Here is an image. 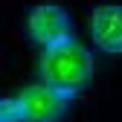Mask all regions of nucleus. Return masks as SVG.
Instances as JSON below:
<instances>
[{
    "mask_svg": "<svg viewBox=\"0 0 122 122\" xmlns=\"http://www.w3.org/2000/svg\"><path fill=\"white\" fill-rule=\"evenodd\" d=\"M38 73H41L44 84H50L67 96H76L90 84V79L96 73V61H93V52L81 41L70 38V41L47 47L41 52Z\"/></svg>",
    "mask_w": 122,
    "mask_h": 122,
    "instance_id": "obj_1",
    "label": "nucleus"
},
{
    "mask_svg": "<svg viewBox=\"0 0 122 122\" xmlns=\"http://www.w3.org/2000/svg\"><path fill=\"white\" fill-rule=\"evenodd\" d=\"M26 29H29V38L41 50L76 38L73 35V18L58 0H41V3H35L26 15Z\"/></svg>",
    "mask_w": 122,
    "mask_h": 122,
    "instance_id": "obj_2",
    "label": "nucleus"
},
{
    "mask_svg": "<svg viewBox=\"0 0 122 122\" xmlns=\"http://www.w3.org/2000/svg\"><path fill=\"white\" fill-rule=\"evenodd\" d=\"M18 99L23 105V122H61V116L67 113L73 102V96L61 93L44 81L26 84L18 93Z\"/></svg>",
    "mask_w": 122,
    "mask_h": 122,
    "instance_id": "obj_3",
    "label": "nucleus"
},
{
    "mask_svg": "<svg viewBox=\"0 0 122 122\" xmlns=\"http://www.w3.org/2000/svg\"><path fill=\"white\" fill-rule=\"evenodd\" d=\"M90 26V38L93 44L108 52V55H122V3L105 0V3L93 6L87 18Z\"/></svg>",
    "mask_w": 122,
    "mask_h": 122,
    "instance_id": "obj_4",
    "label": "nucleus"
},
{
    "mask_svg": "<svg viewBox=\"0 0 122 122\" xmlns=\"http://www.w3.org/2000/svg\"><path fill=\"white\" fill-rule=\"evenodd\" d=\"M0 122H23V105L18 96H6L0 102Z\"/></svg>",
    "mask_w": 122,
    "mask_h": 122,
    "instance_id": "obj_5",
    "label": "nucleus"
}]
</instances>
